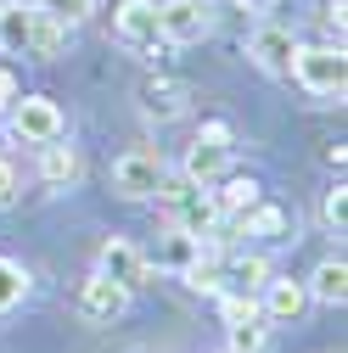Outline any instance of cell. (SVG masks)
Returning a JSON list of instances; mask_svg holds the SVG:
<instances>
[{"label": "cell", "mask_w": 348, "mask_h": 353, "mask_svg": "<svg viewBox=\"0 0 348 353\" xmlns=\"http://www.w3.org/2000/svg\"><path fill=\"white\" fill-rule=\"evenodd\" d=\"M231 146H236L231 123H202V135L186 146L180 180H191V185H213V180H225V174H231Z\"/></svg>", "instance_id": "obj_1"}, {"label": "cell", "mask_w": 348, "mask_h": 353, "mask_svg": "<svg viewBox=\"0 0 348 353\" xmlns=\"http://www.w3.org/2000/svg\"><path fill=\"white\" fill-rule=\"evenodd\" d=\"M292 79H298L309 96H342V84H348V57H342V46H298Z\"/></svg>", "instance_id": "obj_2"}, {"label": "cell", "mask_w": 348, "mask_h": 353, "mask_svg": "<svg viewBox=\"0 0 348 353\" xmlns=\"http://www.w3.org/2000/svg\"><path fill=\"white\" fill-rule=\"evenodd\" d=\"M6 123H12V135L28 141V146H46V141H62V107L51 96H17L6 107Z\"/></svg>", "instance_id": "obj_3"}, {"label": "cell", "mask_w": 348, "mask_h": 353, "mask_svg": "<svg viewBox=\"0 0 348 353\" xmlns=\"http://www.w3.org/2000/svg\"><path fill=\"white\" fill-rule=\"evenodd\" d=\"M163 174H168L163 152H152V146H141V152H124V157L113 163V191H118L124 202H146V196H157Z\"/></svg>", "instance_id": "obj_4"}, {"label": "cell", "mask_w": 348, "mask_h": 353, "mask_svg": "<svg viewBox=\"0 0 348 353\" xmlns=\"http://www.w3.org/2000/svg\"><path fill=\"white\" fill-rule=\"evenodd\" d=\"M157 34H163V46H202L213 34L208 0H163L157 6Z\"/></svg>", "instance_id": "obj_5"}, {"label": "cell", "mask_w": 348, "mask_h": 353, "mask_svg": "<svg viewBox=\"0 0 348 353\" xmlns=\"http://www.w3.org/2000/svg\"><path fill=\"white\" fill-rule=\"evenodd\" d=\"M39 23H46V12H39L34 0H0V51H12V57H34Z\"/></svg>", "instance_id": "obj_6"}, {"label": "cell", "mask_w": 348, "mask_h": 353, "mask_svg": "<svg viewBox=\"0 0 348 353\" xmlns=\"http://www.w3.org/2000/svg\"><path fill=\"white\" fill-rule=\"evenodd\" d=\"M113 28L129 51H157L163 34H157V0H124L113 6Z\"/></svg>", "instance_id": "obj_7"}, {"label": "cell", "mask_w": 348, "mask_h": 353, "mask_svg": "<svg viewBox=\"0 0 348 353\" xmlns=\"http://www.w3.org/2000/svg\"><path fill=\"white\" fill-rule=\"evenodd\" d=\"M96 275H107V281H118L124 292H141L146 286V258H141V247H129V241H102V252H96Z\"/></svg>", "instance_id": "obj_8"}, {"label": "cell", "mask_w": 348, "mask_h": 353, "mask_svg": "<svg viewBox=\"0 0 348 353\" xmlns=\"http://www.w3.org/2000/svg\"><path fill=\"white\" fill-rule=\"evenodd\" d=\"M247 57L264 68L270 79H292V57H298V39H292V28H276V23H264L253 34V46H247Z\"/></svg>", "instance_id": "obj_9"}, {"label": "cell", "mask_w": 348, "mask_h": 353, "mask_svg": "<svg viewBox=\"0 0 348 353\" xmlns=\"http://www.w3.org/2000/svg\"><path fill=\"white\" fill-rule=\"evenodd\" d=\"M135 101H141V118H152V123H174V118H186L191 90H186L180 79H146L141 90H135Z\"/></svg>", "instance_id": "obj_10"}, {"label": "cell", "mask_w": 348, "mask_h": 353, "mask_svg": "<svg viewBox=\"0 0 348 353\" xmlns=\"http://www.w3.org/2000/svg\"><path fill=\"white\" fill-rule=\"evenodd\" d=\"M124 308H129V292H124L118 281H107V275H90V281H84V292H79V314H84V320L113 325Z\"/></svg>", "instance_id": "obj_11"}, {"label": "cell", "mask_w": 348, "mask_h": 353, "mask_svg": "<svg viewBox=\"0 0 348 353\" xmlns=\"http://www.w3.org/2000/svg\"><path fill=\"white\" fill-rule=\"evenodd\" d=\"M303 308H309V292H303V281H264V297H258V314H264L270 325H292Z\"/></svg>", "instance_id": "obj_12"}, {"label": "cell", "mask_w": 348, "mask_h": 353, "mask_svg": "<svg viewBox=\"0 0 348 353\" xmlns=\"http://www.w3.org/2000/svg\"><path fill=\"white\" fill-rule=\"evenodd\" d=\"M309 292L315 303H326V308H342V297H348V263L342 258H326V263H315V275H309Z\"/></svg>", "instance_id": "obj_13"}, {"label": "cell", "mask_w": 348, "mask_h": 353, "mask_svg": "<svg viewBox=\"0 0 348 353\" xmlns=\"http://www.w3.org/2000/svg\"><path fill=\"white\" fill-rule=\"evenodd\" d=\"M39 180L46 185H73L79 180V152L62 146V141H46L39 146Z\"/></svg>", "instance_id": "obj_14"}, {"label": "cell", "mask_w": 348, "mask_h": 353, "mask_svg": "<svg viewBox=\"0 0 348 353\" xmlns=\"http://www.w3.org/2000/svg\"><path fill=\"white\" fill-rule=\"evenodd\" d=\"M180 281L191 286V292H202V297H220L225 292V258H213V252H197L186 270H180Z\"/></svg>", "instance_id": "obj_15"}, {"label": "cell", "mask_w": 348, "mask_h": 353, "mask_svg": "<svg viewBox=\"0 0 348 353\" xmlns=\"http://www.w3.org/2000/svg\"><path fill=\"white\" fill-rule=\"evenodd\" d=\"M264 281H270V258H258V252H247V258H231L225 263V292H264Z\"/></svg>", "instance_id": "obj_16"}, {"label": "cell", "mask_w": 348, "mask_h": 353, "mask_svg": "<svg viewBox=\"0 0 348 353\" xmlns=\"http://www.w3.org/2000/svg\"><path fill=\"white\" fill-rule=\"evenodd\" d=\"M258 196H264V191H258V180H247V174H225V185L213 191V202H220V213H225V219H242Z\"/></svg>", "instance_id": "obj_17"}, {"label": "cell", "mask_w": 348, "mask_h": 353, "mask_svg": "<svg viewBox=\"0 0 348 353\" xmlns=\"http://www.w3.org/2000/svg\"><path fill=\"white\" fill-rule=\"evenodd\" d=\"M197 252H202V236H191V230H174V225H168V236L157 241V263H163V270H174V275H180Z\"/></svg>", "instance_id": "obj_18"}, {"label": "cell", "mask_w": 348, "mask_h": 353, "mask_svg": "<svg viewBox=\"0 0 348 353\" xmlns=\"http://www.w3.org/2000/svg\"><path fill=\"white\" fill-rule=\"evenodd\" d=\"M236 225H242L247 236H270V241H281V236H287V213H281V208H270L264 196H258V202L236 219Z\"/></svg>", "instance_id": "obj_19"}, {"label": "cell", "mask_w": 348, "mask_h": 353, "mask_svg": "<svg viewBox=\"0 0 348 353\" xmlns=\"http://www.w3.org/2000/svg\"><path fill=\"white\" fill-rule=\"evenodd\" d=\"M231 342L225 353H270V320H242V325H225Z\"/></svg>", "instance_id": "obj_20"}, {"label": "cell", "mask_w": 348, "mask_h": 353, "mask_svg": "<svg viewBox=\"0 0 348 353\" xmlns=\"http://www.w3.org/2000/svg\"><path fill=\"white\" fill-rule=\"evenodd\" d=\"M23 297H28V270L17 258H0V314H12Z\"/></svg>", "instance_id": "obj_21"}, {"label": "cell", "mask_w": 348, "mask_h": 353, "mask_svg": "<svg viewBox=\"0 0 348 353\" xmlns=\"http://www.w3.org/2000/svg\"><path fill=\"white\" fill-rule=\"evenodd\" d=\"M34 6L46 12L51 23H62V28H73V23H84V17L96 12V0H34Z\"/></svg>", "instance_id": "obj_22"}, {"label": "cell", "mask_w": 348, "mask_h": 353, "mask_svg": "<svg viewBox=\"0 0 348 353\" xmlns=\"http://www.w3.org/2000/svg\"><path fill=\"white\" fill-rule=\"evenodd\" d=\"M220 314H225V325L264 320V314H258V297H253V292H220Z\"/></svg>", "instance_id": "obj_23"}, {"label": "cell", "mask_w": 348, "mask_h": 353, "mask_svg": "<svg viewBox=\"0 0 348 353\" xmlns=\"http://www.w3.org/2000/svg\"><path fill=\"white\" fill-rule=\"evenodd\" d=\"M62 46H68V28L46 17V23H39V39H34V57H57Z\"/></svg>", "instance_id": "obj_24"}, {"label": "cell", "mask_w": 348, "mask_h": 353, "mask_svg": "<svg viewBox=\"0 0 348 353\" xmlns=\"http://www.w3.org/2000/svg\"><path fill=\"white\" fill-rule=\"evenodd\" d=\"M326 225H331V230H342V225H348V191H342V185H331V191H326Z\"/></svg>", "instance_id": "obj_25"}, {"label": "cell", "mask_w": 348, "mask_h": 353, "mask_svg": "<svg viewBox=\"0 0 348 353\" xmlns=\"http://www.w3.org/2000/svg\"><path fill=\"white\" fill-rule=\"evenodd\" d=\"M6 202H17V168L0 157V208H6Z\"/></svg>", "instance_id": "obj_26"}, {"label": "cell", "mask_w": 348, "mask_h": 353, "mask_svg": "<svg viewBox=\"0 0 348 353\" xmlns=\"http://www.w3.org/2000/svg\"><path fill=\"white\" fill-rule=\"evenodd\" d=\"M17 96H23V90H17V73H12V68H0V112H6Z\"/></svg>", "instance_id": "obj_27"}, {"label": "cell", "mask_w": 348, "mask_h": 353, "mask_svg": "<svg viewBox=\"0 0 348 353\" xmlns=\"http://www.w3.org/2000/svg\"><path fill=\"white\" fill-rule=\"evenodd\" d=\"M320 23H326V34L342 46V6H326V17H320Z\"/></svg>", "instance_id": "obj_28"}, {"label": "cell", "mask_w": 348, "mask_h": 353, "mask_svg": "<svg viewBox=\"0 0 348 353\" xmlns=\"http://www.w3.org/2000/svg\"><path fill=\"white\" fill-rule=\"evenodd\" d=\"M236 6H242V12H270L276 0H236Z\"/></svg>", "instance_id": "obj_29"}]
</instances>
